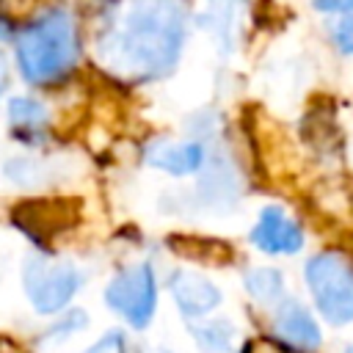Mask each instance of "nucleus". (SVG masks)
<instances>
[{"label": "nucleus", "mask_w": 353, "mask_h": 353, "mask_svg": "<svg viewBox=\"0 0 353 353\" xmlns=\"http://www.w3.org/2000/svg\"><path fill=\"white\" fill-rule=\"evenodd\" d=\"M188 41L182 0H113L97 25L94 55L105 72L132 83L168 77Z\"/></svg>", "instance_id": "f257e3e1"}, {"label": "nucleus", "mask_w": 353, "mask_h": 353, "mask_svg": "<svg viewBox=\"0 0 353 353\" xmlns=\"http://www.w3.org/2000/svg\"><path fill=\"white\" fill-rule=\"evenodd\" d=\"M6 85H8V63H6V58L0 55V102H3V94H6Z\"/></svg>", "instance_id": "412c9836"}, {"label": "nucleus", "mask_w": 353, "mask_h": 353, "mask_svg": "<svg viewBox=\"0 0 353 353\" xmlns=\"http://www.w3.org/2000/svg\"><path fill=\"white\" fill-rule=\"evenodd\" d=\"M317 14L325 17H342V14H353V0H312Z\"/></svg>", "instance_id": "6ab92c4d"}, {"label": "nucleus", "mask_w": 353, "mask_h": 353, "mask_svg": "<svg viewBox=\"0 0 353 353\" xmlns=\"http://www.w3.org/2000/svg\"><path fill=\"white\" fill-rule=\"evenodd\" d=\"M347 353H353V347H350V350H347Z\"/></svg>", "instance_id": "5701e85b"}, {"label": "nucleus", "mask_w": 353, "mask_h": 353, "mask_svg": "<svg viewBox=\"0 0 353 353\" xmlns=\"http://www.w3.org/2000/svg\"><path fill=\"white\" fill-rule=\"evenodd\" d=\"M243 290L259 306H276L287 298V279L279 268L270 265H251L243 270Z\"/></svg>", "instance_id": "4468645a"}, {"label": "nucleus", "mask_w": 353, "mask_h": 353, "mask_svg": "<svg viewBox=\"0 0 353 353\" xmlns=\"http://www.w3.org/2000/svg\"><path fill=\"white\" fill-rule=\"evenodd\" d=\"M188 334L193 336V345L201 353H232L237 345V325L229 317H199V320H185Z\"/></svg>", "instance_id": "ddd939ff"}, {"label": "nucleus", "mask_w": 353, "mask_h": 353, "mask_svg": "<svg viewBox=\"0 0 353 353\" xmlns=\"http://www.w3.org/2000/svg\"><path fill=\"white\" fill-rule=\"evenodd\" d=\"M328 36H331L336 52L353 58V14L334 17V22H331V28H328Z\"/></svg>", "instance_id": "f3484780"}, {"label": "nucleus", "mask_w": 353, "mask_h": 353, "mask_svg": "<svg viewBox=\"0 0 353 353\" xmlns=\"http://www.w3.org/2000/svg\"><path fill=\"white\" fill-rule=\"evenodd\" d=\"M6 119H8V132L19 143L39 146L47 141L52 113L41 99L28 97V94H14L6 99Z\"/></svg>", "instance_id": "9b49d317"}, {"label": "nucleus", "mask_w": 353, "mask_h": 353, "mask_svg": "<svg viewBox=\"0 0 353 353\" xmlns=\"http://www.w3.org/2000/svg\"><path fill=\"white\" fill-rule=\"evenodd\" d=\"M83 353H127V336L124 331L113 328V331H105L97 342H91Z\"/></svg>", "instance_id": "a211bd4d"}, {"label": "nucleus", "mask_w": 353, "mask_h": 353, "mask_svg": "<svg viewBox=\"0 0 353 353\" xmlns=\"http://www.w3.org/2000/svg\"><path fill=\"white\" fill-rule=\"evenodd\" d=\"M85 276L69 259H52L47 254H28L22 262V290L36 314L55 317L72 306L83 290Z\"/></svg>", "instance_id": "20e7f679"}, {"label": "nucleus", "mask_w": 353, "mask_h": 353, "mask_svg": "<svg viewBox=\"0 0 353 353\" xmlns=\"http://www.w3.org/2000/svg\"><path fill=\"white\" fill-rule=\"evenodd\" d=\"M102 301L130 328H135V331L149 328L157 314V301H160L154 265L149 259H141V262H130V265L119 268L108 279Z\"/></svg>", "instance_id": "39448f33"}, {"label": "nucleus", "mask_w": 353, "mask_h": 353, "mask_svg": "<svg viewBox=\"0 0 353 353\" xmlns=\"http://www.w3.org/2000/svg\"><path fill=\"white\" fill-rule=\"evenodd\" d=\"M196 201L204 210L229 212L243 196V174L223 143H210L207 160L196 174Z\"/></svg>", "instance_id": "423d86ee"}, {"label": "nucleus", "mask_w": 353, "mask_h": 353, "mask_svg": "<svg viewBox=\"0 0 353 353\" xmlns=\"http://www.w3.org/2000/svg\"><path fill=\"white\" fill-rule=\"evenodd\" d=\"M210 143L201 138H152L143 143V163L168 176H196L207 160Z\"/></svg>", "instance_id": "6e6552de"}, {"label": "nucleus", "mask_w": 353, "mask_h": 353, "mask_svg": "<svg viewBox=\"0 0 353 353\" xmlns=\"http://www.w3.org/2000/svg\"><path fill=\"white\" fill-rule=\"evenodd\" d=\"M88 328V314L85 309H63L61 314H55V320L44 328V334L39 336L41 345H63L69 342L74 334Z\"/></svg>", "instance_id": "dca6fc26"}, {"label": "nucleus", "mask_w": 353, "mask_h": 353, "mask_svg": "<svg viewBox=\"0 0 353 353\" xmlns=\"http://www.w3.org/2000/svg\"><path fill=\"white\" fill-rule=\"evenodd\" d=\"M160 353H171V350H160Z\"/></svg>", "instance_id": "4be33fe9"}, {"label": "nucleus", "mask_w": 353, "mask_h": 353, "mask_svg": "<svg viewBox=\"0 0 353 353\" xmlns=\"http://www.w3.org/2000/svg\"><path fill=\"white\" fill-rule=\"evenodd\" d=\"M248 240L256 251L268 256H292L303 248V226L281 204H265L256 212V221L248 232Z\"/></svg>", "instance_id": "0eeeda50"}, {"label": "nucleus", "mask_w": 353, "mask_h": 353, "mask_svg": "<svg viewBox=\"0 0 353 353\" xmlns=\"http://www.w3.org/2000/svg\"><path fill=\"white\" fill-rule=\"evenodd\" d=\"M201 3L204 6L199 14V25L207 30L215 50L223 58H229L237 47L240 19H243V8L248 0H201Z\"/></svg>", "instance_id": "f8f14e48"}, {"label": "nucleus", "mask_w": 353, "mask_h": 353, "mask_svg": "<svg viewBox=\"0 0 353 353\" xmlns=\"http://www.w3.org/2000/svg\"><path fill=\"white\" fill-rule=\"evenodd\" d=\"M303 284L314 312L331 325L353 323V259L339 248H325L303 262Z\"/></svg>", "instance_id": "7ed1b4c3"}, {"label": "nucleus", "mask_w": 353, "mask_h": 353, "mask_svg": "<svg viewBox=\"0 0 353 353\" xmlns=\"http://www.w3.org/2000/svg\"><path fill=\"white\" fill-rule=\"evenodd\" d=\"M168 292L185 320H199V317L215 314L218 306L223 303L221 287L210 276H204L193 268H176L168 276Z\"/></svg>", "instance_id": "9d476101"}, {"label": "nucleus", "mask_w": 353, "mask_h": 353, "mask_svg": "<svg viewBox=\"0 0 353 353\" xmlns=\"http://www.w3.org/2000/svg\"><path fill=\"white\" fill-rule=\"evenodd\" d=\"M14 33H17V25H14L8 17H3V14H0V39H8V41H11V39H14Z\"/></svg>", "instance_id": "aec40b11"}, {"label": "nucleus", "mask_w": 353, "mask_h": 353, "mask_svg": "<svg viewBox=\"0 0 353 353\" xmlns=\"http://www.w3.org/2000/svg\"><path fill=\"white\" fill-rule=\"evenodd\" d=\"M273 334L279 345L295 353H312L323 345V328L314 312L298 298H281L273 306Z\"/></svg>", "instance_id": "1a4fd4ad"}, {"label": "nucleus", "mask_w": 353, "mask_h": 353, "mask_svg": "<svg viewBox=\"0 0 353 353\" xmlns=\"http://www.w3.org/2000/svg\"><path fill=\"white\" fill-rule=\"evenodd\" d=\"M52 165L41 157L33 154H19V157H8L3 163V176L19 188H41L52 179Z\"/></svg>", "instance_id": "2eb2a0df"}, {"label": "nucleus", "mask_w": 353, "mask_h": 353, "mask_svg": "<svg viewBox=\"0 0 353 353\" xmlns=\"http://www.w3.org/2000/svg\"><path fill=\"white\" fill-rule=\"evenodd\" d=\"M14 63L28 85H58L80 63L74 11L63 3L39 8L14 33Z\"/></svg>", "instance_id": "f03ea898"}]
</instances>
